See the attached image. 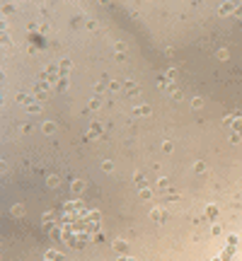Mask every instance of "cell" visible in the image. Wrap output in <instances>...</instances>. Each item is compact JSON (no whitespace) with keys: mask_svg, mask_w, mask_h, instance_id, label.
<instances>
[{"mask_svg":"<svg viewBox=\"0 0 242 261\" xmlns=\"http://www.w3.org/2000/svg\"><path fill=\"white\" fill-rule=\"evenodd\" d=\"M90 208H85L80 201H70V203L63 208V215H61V237L65 240V244H70V247H83L87 240H90V234L100 227V218H94V220H87V223H80V218L87 215Z\"/></svg>","mask_w":242,"mask_h":261,"instance_id":"cell-1","label":"cell"},{"mask_svg":"<svg viewBox=\"0 0 242 261\" xmlns=\"http://www.w3.org/2000/svg\"><path fill=\"white\" fill-rule=\"evenodd\" d=\"M126 87H129V92H131V94H136V92H138V87H136L133 83H126Z\"/></svg>","mask_w":242,"mask_h":261,"instance_id":"cell-2","label":"cell"}]
</instances>
